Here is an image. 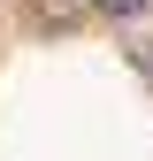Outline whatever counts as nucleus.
<instances>
[{"label": "nucleus", "instance_id": "1", "mask_svg": "<svg viewBox=\"0 0 153 161\" xmlns=\"http://www.w3.org/2000/svg\"><path fill=\"white\" fill-rule=\"evenodd\" d=\"M92 8H100V15H138L145 0H92Z\"/></svg>", "mask_w": 153, "mask_h": 161}]
</instances>
